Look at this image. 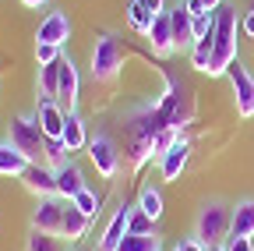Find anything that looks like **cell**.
Wrapping results in <instances>:
<instances>
[{"label": "cell", "mask_w": 254, "mask_h": 251, "mask_svg": "<svg viewBox=\"0 0 254 251\" xmlns=\"http://www.w3.org/2000/svg\"><path fill=\"white\" fill-rule=\"evenodd\" d=\"M237 57V11H230L222 4L215 11V36H212V64H208V78H222L230 71V64Z\"/></svg>", "instance_id": "cell-1"}, {"label": "cell", "mask_w": 254, "mask_h": 251, "mask_svg": "<svg viewBox=\"0 0 254 251\" xmlns=\"http://www.w3.org/2000/svg\"><path fill=\"white\" fill-rule=\"evenodd\" d=\"M230 227H233V205L212 198V202H205V205L198 209L194 237H198L205 248H212V244H226V241H230Z\"/></svg>", "instance_id": "cell-2"}, {"label": "cell", "mask_w": 254, "mask_h": 251, "mask_svg": "<svg viewBox=\"0 0 254 251\" xmlns=\"http://www.w3.org/2000/svg\"><path fill=\"white\" fill-rule=\"evenodd\" d=\"M7 142L28 156V163H43L46 160V135L39 128L36 117H14L7 124Z\"/></svg>", "instance_id": "cell-3"}, {"label": "cell", "mask_w": 254, "mask_h": 251, "mask_svg": "<svg viewBox=\"0 0 254 251\" xmlns=\"http://www.w3.org/2000/svg\"><path fill=\"white\" fill-rule=\"evenodd\" d=\"M124 68V46L113 32H99L92 43V78L95 82H113Z\"/></svg>", "instance_id": "cell-4"}, {"label": "cell", "mask_w": 254, "mask_h": 251, "mask_svg": "<svg viewBox=\"0 0 254 251\" xmlns=\"http://www.w3.org/2000/svg\"><path fill=\"white\" fill-rule=\"evenodd\" d=\"M88 160L95 163V170H99L106 180H113L120 173V163H124V152L117 149V142L110 135H95L88 138Z\"/></svg>", "instance_id": "cell-5"}, {"label": "cell", "mask_w": 254, "mask_h": 251, "mask_svg": "<svg viewBox=\"0 0 254 251\" xmlns=\"http://www.w3.org/2000/svg\"><path fill=\"white\" fill-rule=\"evenodd\" d=\"M230 85H233V103H237V113L240 117H254V75L240 64V60H233L230 71H226Z\"/></svg>", "instance_id": "cell-6"}, {"label": "cell", "mask_w": 254, "mask_h": 251, "mask_svg": "<svg viewBox=\"0 0 254 251\" xmlns=\"http://www.w3.org/2000/svg\"><path fill=\"white\" fill-rule=\"evenodd\" d=\"M64 205H67V198H36V205H32V230H43V234H57L60 237V223H64Z\"/></svg>", "instance_id": "cell-7"}, {"label": "cell", "mask_w": 254, "mask_h": 251, "mask_svg": "<svg viewBox=\"0 0 254 251\" xmlns=\"http://www.w3.org/2000/svg\"><path fill=\"white\" fill-rule=\"evenodd\" d=\"M131 209H134V205H127V202L113 209L110 223H106L103 234H99V244H95L99 251H117V244H120L127 234H131Z\"/></svg>", "instance_id": "cell-8"}, {"label": "cell", "mask_w": 254, "mask_h": 251, "mask_svg": "<svg viewBox=\"0 0 254 251\" xmlns=\"http://www.w3.org/2000/svg\"><path fill=\"white\" fill-rule=\"evenodd\" d=\"M18 180L25 184V191H32L36 198H53L57 195V170L46 167V163H32Z\"/></svg>", "instance_id": "cell-9"}, {"label": "cell", "mask_w": 254, "mask_h": 251, "mask_svg": "<svg viewBox=\"0 0 254 251\" xmlns=\"http://www.w3.org/2000/svg\"><path fill=\"white\" fill-rule=\"evenodd\" d=\"M71 39V18L64 11H50L39 28H36V43H46V46H64Z\"/></svg>", "instance_id": "cell-10"}, {"label": "cell", "mask_w": 254, "mask_h": 251, "mask_svg": "<svg viewBox=\"0 0 254 251\" xmlns=\"http://www.w3.org/2000/svg\"><path fill=\"white\" fill-rule=\"evenodd\" d=\"M39 120V128L46 138H60L64 135V124H67V110H64L57 99H39L36 103V113H32Z\"/></svg>", "instance_id": "cell-11"}, {"label": "cell", "mask_w": 254, "mask_h": 251, "mask_svg": "<svg viewBox=\"0 0 254 251\" xmlns=\"http://www.w3.org/2000/svg\"><path fill=\"white\" fill-rule=\"evenodd\" d=\"M170 28H173L177 50H190V46H194V14L187 11L184 0H177V4L170 7Z\"/></svg>", "instance_id": "cell-12"}, {"label": "cell", "mask_w": 254, "mask_h": 251, "mask_svg": "<svg viewBox=\"0 0 254 251\" xmlns=\"http://www.w3.org/2000/svg\"><path fill=\"white\" fill-rule=\"evenodd\" d=\"M53 170H57V195H60V198L71 202L78 191H85V187H88V184H85V173H81V167H78L74 160H67L64 167H53Z\"/></svg>", "instance_id": "cell-13"}, {"label": "cell", "mask_w": 254, "mask_h": 251, "mask_svg": "<svg viewBox=\"0 0 254 251\" xmlns=\"http://www.w3.org/2000/svg\"><path fill=\"white\" fill-rule=\"evenodd\" d=\"M78 88H81V78H78L74 60L71 57H60V106H67V113H74Z\"/></svg>", "instance_id": "cell-14"}, {"label": "cell", "mask_w": 254, "mask_h": 251, "mask_svg": "<svg viewBox=\"0 0 254 251\" xmlns=\"http://www.w3.org/2000/svg\"><path fill=\"white\" fill-rule=\"evenodd\" d=\"M187 160H190V142H187V138H177L173 149L159 160V173H163V180H177V177L184 173Z\"/></svg>", "instance_id": "cell-15"}, {"label": "cell", "mask_w": 254, "mask_h": 251, "mask_svg": "<svg viewBox=\"0 0 254 251\" xmlns=\"http://www.w3.org/2000/svg\"><path fill=\"white\" fill-rule=\"evenodd\" d=\"M145 39H148V46H152L155 57H170V53L177 50V43H173V28H170V11H166V14H155L152 32H148Z\"/></svg>", "instance_id": "cell-16"}, {"label": "cell", "mask_w": 254, "mask_h": 251, "mask_svg": "<svg viewBox=\"0 0 254 251\" xmlns=\"http://www.w3.org/2000/svg\"><path fill=\"white\" fill-rule=\"evenodd\" d=\"M88 223H92V219L74 205V202H67V205H64V223H60V237L64 241H67V244H78L85 234H88Z\"/></svg>", "instance_id": "cell-17"}, {"label": "cell", "mask_w": 254, "mask_h": 251, "mask_svg": "<svg viewBox=\"0 0 254 251\" xmlns=\"http://www.w3.org/2000/svg\"><path fill=\"white\" fill-rule=\"evenodd\" d=\"M28 167L32 163L25 152H18L11 142H0V177H21Z\"/></svg>", "instance_id": "cell-18"}, {"label": "cell", "mask_w": 254, "mask_h": 251, "mask_svg": "<svg viewBox=\"0 0 254 251\" xmlns=\"http://www.w3.org/2000/svg\"><path fill=\"white\" fill-rule=\"evenodd\" d=\"M230 237H254V198H244V202L233 205Z\"/></svg>", "instance_id": "cell-19"}, {"label": "cell", "mask_w": 254, "mask_h": 251, "mask_svg": "<svg viewBox=\"0 0 254 251\" xmlns=\"http://www.w3.org/2000/svg\"><path fill=\"white\" fill-rule=\"evenodd\" d=\"M36 88H39V99H57L60 103V60H57V64L39 68Z\"/></svg>", "instance_id": "cell-20"}, {"label": "cell", "mask_w": 254, "mask_h": 251, "mask_svg": "<svg viewBox=\"0 0 254 251\" xmlns=\"http://www.w3.org/2000/svg\"><path fill=\"white\" fill-rule=\"evenodd\" d=\"M64 145L67 152H78V149H88V131H85V120L78 113H67V124H64Z\"/></svg>", "instance_id": "cell-21"}, {"label": "cell", "mask_w": 254, "mask_h": 251, "mask_svg": "<svg viewBox=\"0 0 254 251\" xmlns=\"http://www.w3.org/2000/svg\"><path fill=\"white\" fill-rule=\"evenodd\" d=\"M152 21H155V14L145 7V0H127V25H131L138 36L152 32Z\"/></svg>", "instance_id": "cell-22"}, {"label": "cell", "mask_w": 254, "mask_h": 251, "mask_svg": "<svg viewBox=\"0 0 254 251\" xmlns=\"http://www.w3.org/2000/svg\"><path fill=\"white\" fill-rule=\"evenodd\" d=\"M117 251H163V237L159 234H127Z\"/></svg>", "instance_id": "cell-23"}, {"label": "cell", "mask_w": 254, "mask_h": 251, "mask_svg": "<svg viewBox=\"0 0 254 251\" xmlns=\"http://www.w3.org/2000/svg\"><path fill=\"white\" fill-rule=\"evenodd\" d=\"M25 251H67V241L57 234H43V230H28Z\"/></svg>", "instance_id": "cell-24"}, {"label": "cell", "mask_w": 254, "mask_h": 251, "mask_svg": "<svg viewBox=\"0 0 254 251\" xmlns=\"http://www.w3.org/2000/svg\"><path fill=\"white\" fill-rule=\"evenodd\" d=\"M138 209L155 223V219L163 216V191H159V187H152V184H145L141 195H138Z\"/></svg>", "instance_id": "cell-25"}, {"label": "cell", "mask_w": 254, "mask_h": 251, "mask_svg": "<svg viewBox=\"0 0 254 251\" xmlns=\"http://www.w3.org/2000/svg\"><path fill=\"white\" fill-rule=\"evenodd\" d=\"M212 36H215V32H212ZM212 36L194 39V46H190V68L201 71V75H208V64H212Z\"/></svg>", "instance_id": "cell-26"}, {"label": "cell", "mask_w": 254, "mask_h": 251, "mask_svg": "<svg viewBox=\"0 0 254 251\" xmlns=\"http://www.w3.org/2000/svg\"><path fill=\"white\" fill-rule=\"evenodd\" d=\"M71 202H74V205H78V209H81V212H85L88 219H95V216H99V195H95L92 187H85V191H78V195H74Z\"/></svg>", "instance_id": "cell-27"}, {"label": "cell", "mask_w": 254, "mask_h": 251, "mask_svg": "<svg viewBox=\"0 0 254 251\" xmlns=\"http://www.w3.org/2000/svg\"><path fill=\"white\" fill-rule=\"evenodd\" d=\"M67 145H64V138H46V160H50V167H64L67 163Z\"/></svg>", "instance_id": "cell-28"}, {"label": "cell", "mask_w": 254, "mask_h": 251, "mask_svg": "<svg viewBox=\"0 0 254 251\" xmlns=\"http://www.w3.org/2000/svg\"><path fill=\"white\" fill-rule=\"evenodd\" d=\"M212 32H215V11L194 14V39H205V36H212Z\"/></svg>", "instance_id": "cell-29"}, {"label": "cell", "mask_w": 254, "mask_h": 251, "mask_svg": "<svg viewBox=\"0 0 254 251\" xmlns=\"http://www.w3.org/2000/svg\"><path fill=\"white\" fill-rule=\"evenodd\" d=\"M64 53H60V46H46V43H36V64L39 68H46V64H57Z\"/></svg>", "instance_id": "cell-30"}, {"label": "cell", "mask_w": 254, "mask_h": 251, "mask_svg": "<svg viewBox=\"0 0 254 251\" xmlns=\"http://www.w3.org/2000/svg\"><path fill=\"white\" fill-rule=\"evenodd\" d=\"M152 227H155V223H152V219H148L138 205H134V209H131V234H155Z\"/></svg>", "instance_id": "cell-31"}, {"label": "cell", "mask_w": 254, "mask_h": 251, "mask_svg": "<svg viewBox=\"0 0 254 251\" xmlns=\"http://www.w3.org/2000/svg\"><path fill=\"white\" fill-rule=\"evenodd\" d=\"M190 14H208V11H219L222 0H184Z\"/></svg>", "instance_id": "cell-32"}, {"label": "cell", "mask_w": 254, "mask_h": 251, "mask_svg": "<svg viewBox=\"0 0 254 251\" xmlns=\"http://www.w3.org/2000/svg\"><path fill=\"white\" fill-rule=\"evenodd\" d=\"M226 251H254V241L251 237H230L226 241Z\"/></svg>", "instance_id": "cell-33"}, {"label": "cell", "mask_w": 254, "mask_h": 251, "mask_svg": "<svg viewBox=\"0 0 254 251\" xmlns=\"http://www.w3.org/2000/svg\"><path fill=\"white\" fill-rule=\"evenodd\" d=\"M177 251H208V248H205L198 237H184V241L177 244Z\"/></svg>", "instance_id": "cell-34"}, {"label": "cell", "mask_w": 254, "mask_h": 251, "mask_svg": "<svg viewBox=\"0 0 254 251\" xmlns=\"http://www.w3.org/2000/svg\"><path fill=\"white\" fill-rule=\"evenodd\" d=\"M240 28H244V36H247V39H254V11H247V14L240 18Z\"/></svg>", "instance_id": "cell-35"}, {"label": "cell", "mask_w": 254, "mask_h": 251, "mask_svg": "<svg viewBox=\"0 0 254 251\" xmlns=\"http://www.w3.org/2000/svg\"><path fill=\"white\" fill-rule=\"evenodd\" d=\"M145 7L152 11V14H166L170 7H166V0H145Z\"/></svg>", "instance_id": "cell-36"}, {"label": "cell", "mask_w": 254, "mask_h": 251, "mask_svg": "<svg viewBox=\"0 0 254 251\" xmlns=\"http://www.w3.org/2000/svg\"><path fill=\"white\" fill-rule=\"evenodd\" d=\"M21 4H25V7H32V11H36V7H43V4H50V0H21Z\"/></svg>", "instance_id": "cell-37"}, {"label": "cell", "mask_w": 254, "mask_h": 251, "mask_svg": "<svg viewBox=\"0 0 254 251\" xmlns=\"http://www.w3.org/2000/svg\"><path fill=\"white\" fill-rule=\"evenodd\" d=\"M208 251H226V244H212V248H208Z\"/></svg>", "instance_id": "cell-38"}, {"label": "cell", "mask_w": 254, "mask_h": 251, "mask_svg": "<svg viewBox=\"0 0 254 251\" xmlns=\"http://www.w3.org/2000/svg\"><path fill=\"white\" fill-rule=\"evenodd\" d=\"M251 11H254V4H251Z\"/></svg>", "instance_id": "cell-39"}, {"label": "cell", "mask_w": 254, "mask_h": 251, "mask_svg": "<svg viewBox=\"0 0 254 251\" xmlns=\"http://www.w3.org/2000/svg\"><path fill=\"white\" fill-rule=\"evenodd\" d=\"M95 251H99V248H95Z\"/></svg>", "instance_id": "cell-40"}, {"label": "cell", "mask_w": 254, "mask_h": 251, "mask_svg": "<svg viewBox=\"0 0 254 251\" xmlns=\"http://www.w3.org/2000/svg\"><path fill=\"white\" fill-rule=\"evenodd\" d=\"M173 251H177V248H173Z\"/></svg>", "instance_id": "cell-41"}]
</instances>
